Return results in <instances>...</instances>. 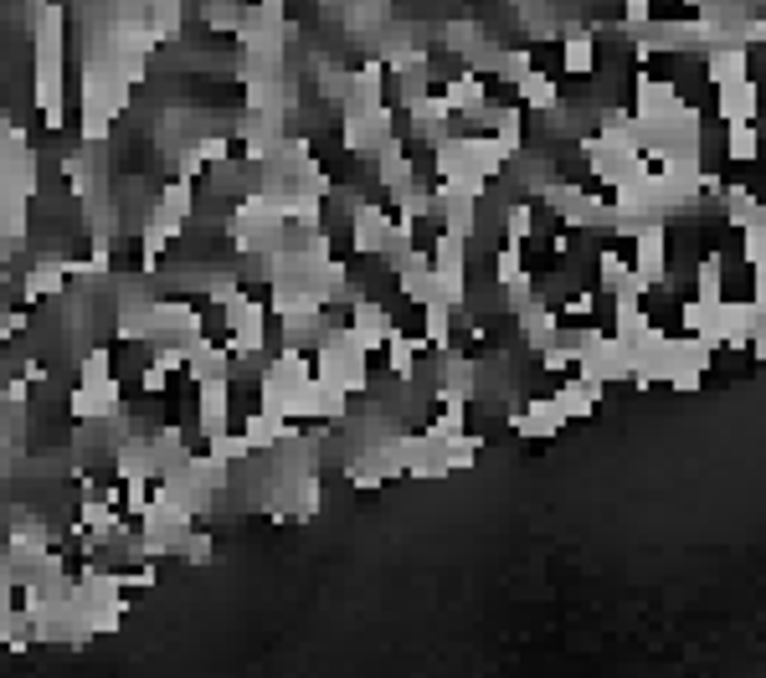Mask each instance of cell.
<instances>
[{
  "mask_svg": "<svg viewBox=\"0 0 766 678\" xmlns=\"http://www.w3.org/2000/svg\"><path fill=\"white\" fill-rule=\"evenodd\" d=\"M536 355H540V371H546V375H556V381H561V375H571V371H577V350L566 345V340H551V345H546V350H536Z\"/></svg>",
  "mask_w": 766,
  "mask_h": 678,
  "instance_id": "836d02e7",
  "label": "cell"
},
{
  "mask_svg": "<svg viewBox=\"0 0 766 678\" xmlns=\"http://www.w3.org/2000/svg\"><path fill=\"white\" fill-rule=\"evenodd\" d=\"M335 134L350 160H371L391 134H396V108L386 104V108H371V114H345V119L335 124Z\"/></svg>",
  "mask_w": 766,
  "mask_h": 678,
  "instance_id": "277c9868",
  "label": "cell"
},
{
  "mask_svg": "<svg viewBox=\"0 0 766 678\" xmlns=\"http://www.w3.org/2000/svg\"><path fill=\"white\" fill-rule=\"evenodd\" d=\"M108 375H114V350L94 345L78 360V381H108Z\"/></svg>",
  "mask_w": 766,
  "mask_h": 678,
  "instance_id": "8d00e7d4",
  "label": "cell"
},
{
  "mask_svg": "<svg viewBox=\"0 0 766 678\" xmlns=\"http://www.w3.org/2000/svg\"><path fill=\"white\" fill-rule=\"evenodd\" d=\"M504 242H536V200L514 196L504 206Z\"/></svg>",
  "mask_w": 766,
  "mask_h": 678,
  "instance_id": "f1b7e54d",
  "label": "cell"
},
{
  "mask_svg": "<svg viewBox=\"0 0 766 678\" xmlns=\"http://www.w3.org/2000/svg\"><path fill=\"white\" fill-rule=\"evenodd\" d=\"M597 288H602L607 298H648V288L638 283L632 263L618 247H602V253H597Z\"/></svg>",
  "mask_w": 766,
  "mask_h": 678,
  "instance_id": "9a60e30c",
  "label": "cell"
},
{
  "mask_svg": "<svg viewBox=\"0 0 766 678\" xmlns=\"http://www.w3.org/2000/svg\"><path fill=\"white\" fill-rule=\"evenodd\" d=\"M530 67H536V47H499V67H494V78L499 82H520L524 72H530Z\"/></svg>",
  "mask_w": 766,
  "mask_h": 678,
  "instance_id": "1f68e13d",
  "label": "cell"
},
{
  "mask_svg": "<svg viewBox=\"0 0 766 678\" xmlns=\"http://www.w3.org/2000/svg\"><path fill=\"white\" fill-rule=\"evenodd\" d=\"M381 350H386L391 381H412V375H418V355L428 350V340H422V334H406V330H391Z\"/></svg>",
  "mask_w": 766,
  "mask_h": 678,
  "instance_id": "7402d4cb",
  "label": "cell"
},
{
  "mask_svg": "<svg viewBox=\"0 0 766 678\" xmlns=\"http://www.w3.org/2000/svg\"><path fill=\"white\" fill-rule=\"evenodd\" d=\"M740 253H746V267H752V273H762L766 267V222L740 226Z\"/></svg>",
  "mask_w": 766,
  "mask_h": 678,
  "instance_id": "d590c367",
  "label": "cell"
},
{
  "mask_svg": "<svg viewBox=\"0 0 766 678\" xmlns=\"http://www.w3.org/2000/svg\"><path fill=\"white\" fill-rule=\"evenodd\" d=\"M695 298L699 304H720L726 298V253H705L695 263Z\"/></svg>",
  "mask_w": 766,
  "mask_h": 678,
  "instance_id": "d4e9b609",
  "label": "cell"
},
{
  "mask_svg": "<svg viewBox=\"0 0 766 678\" xmlns=\"http://www.w3.org/2000/svg\"><path fill=\"white\" fill-rule=\"evenodd\" d=\"M556 41H561V72H571V78H592L597 72V31L581 27V21H561Z\"/></svg>",
  "mask_w": 766,
  "mask_h": 678,
  "instance_id": "8fae6325",
  "label": "cell"
},
{
  "mask_svg": "<svg viewBox=\"0 0 766 678\" xmlns=\"http://www.w3.org/2000/svg\"><path fill=\"white\" fill-rule=\"evenodd\" d=\"M422 314V340H428V350H453V308L443 304V298H432V304L418 308Z\"/></svg>",
  "mask_w": 766,
  "mask_h": 678,
  "instance_id": "484cf974",
  "label": "cell"
},
{
  "mask_svg": "<svg viewBox=\"0 0 766 678\" xmlns=\"http://www.w3.org/2000/svg\"><path fill=\"white\" fill-rule=\"evenodd\" d=\"M212 556H216V540L206 530H196V524H190L186 540H180V560H186V566H212Z\"/></svg>",
  "mask_w": 766,
  "mask_h": 678,
  "instance_id": "e575fe53",
  "label": "cell"
},
{
  "mask_svg": "<svg viewBox=\"0 0 766 678\" xmlns=\"http://www.w3.org/2000/svg\"><path fill=\"white\" fill-rule=\"evenodd\" d=\"M237 432L247 438V448H253V452H273V448H283L288 438H298V432H294V416L263 412V406H257V412H247V422L237 426Z\"/></svg>",
  "mask_w": 766,
  "mask_h": 678,
  "instance_id": "ac0fdd59",
  "label": "cell"
},
{
  "mask_svg": "<svg viewBox=\"0 0 766 678\" xmlns=\"http://www.w3.org/2000/svg\"><path fill=\"white\" fill-rule=\"evenodd\" d=\"M602 381H587V375H561L556 381V406H561V416L566 422H577V416H592L597 406H602Z\"/></svg>",
  "mask_w": 766,
  "mask_h": 678,
  "instance_id": "e0dca14e",
  "label": "cell"
},
{
  "mask_svg": "<svg viewBox=\"0 0 766 678\" xmlns=\"http://www.w3.org/2000/svg\"><path fill=\"white\" fill-rule=\"evenodd\" d=\"M705 78L720 88L730 78H746V47H710L705 52Z\"/></svg>",
  "mask_w": 766,
  "mask_h": 678,
  "instance_id": "83f0119b",
  "label": "cell"
},
{
  "mask_svg": "<svg viewBox=\"0 0 766 678\" xmlns=\"http://www.w3.org/2000/svg\"><path fill=\"white\" fill-rule=\"evenodd\" d=\"M514 320H520V340H524L530 350H546L551 340H561V314H556V308L546 304L540 293L520 308V314H514Z\"/></svg>",
  "mask_w": 766,
  "mask_h": 678,
  "instance_id": "ffe728a7",
  "label": "cell"
},
{
  "mask_svg": "<svg viewBox=\"0 0 766 678\" xmlns=\"http://www.w3.org/2000/svg\"><path fill=\"white\" fill-rule=\"evenodd\" d=\"M72 416L78 422H104V416H119L124 412V386L119 375H108V381H78L68 396Z\"/></svg>",
  "mask_w": 766,
  "mask_h": 678,
  "instance_id": "9c48e42d",
  "label": "cell"
},
{
  "mask_svg": "<svg viewBox=\"0 0 766 678\" xmlns=\"http://www.w3.org/2000/svg\"><path fill=\"white\" fill-rule=\"evenodd\" d=\"M438 94L448 98V108H453L458 119H473V114L489 104V78H479L469 67H458L448 82H438Z\"/></svg>",
  "mask_w": 766,
  "mask_h": 678,
  "instance_id": "2e32d148",
  "label": "cell"
},
{
  "mask_svg": "<svg viewBox=\"0 0 766 678\" xmlns=\"http://www.w3.org/2000/svg\"><path fill=\"white\" fill-rule=\"evenodd\" d=\"M371 108H386V67H381V57H371L365 67L350 72V98L340 104V114H371Z\"/></svg>",
  "mask_w": 766,
  "mask_h": 678,
  "instance_id": "5bb4252c",
  "label": "cell"
},
{
  "mask_svg": "<svg viewBox=\"0 0 766 678\" xmlns=\"http://www.w3.org/2000/svg\"><path fill=\"white\" fill-rule=\"evenodd\" d=\"M674 108H679V82L674 78H654V72L632 78V124H664Z\"/></svg>",
  "mask_w": 766,
  "mask_h": 678,
  "instance_id": "ba28073f",
  "label": "cell"
},
{
  "mask_svg": "<svg viewBox=\"0 0 766 678\" xmlns=\"http://www.w3.org/2000/svg\"><path fill=\"white\" fill-rule=\"evenodd\" d=\"M489 31H484V21H473V16H458V21H448L443 27V47L448 52L458 57V62H469L473 52H479V47H489Z\"/></svg>",
  "mask_w": 766,
  "mask_h": 678,
  "instance_id": "cb8c5ba5",
  "label": "cell"
},
{
  "mask_svg": "<svg viewBox=\"0 0 766 678\" xmlns=\"http://www.w3.org/2000/svg\"><path fill=\"white\" fill-rule=\"evenodd\" d=\"M628 263H632V273H638V283H644L648 293L664 283V273H669V232H664L659 216L632 232V257Z\"/></svg>",
  "mask_w": 766,
  "mask_h": 678,
  "instance_id": "8992f818",
  "label": "cell"
},
{
  "mask_svg": "<svg viewBox=\"0 0 766 678\" xmlns=\"http://www.w3.org/2000/svg\"><path fill=\"white\" fill-rule=\"evenodd\" d=\"M232 426V381H196V432L216 438Z\"/></svg>",
  "mask_w": 766,
  "mask_h": 678,
  "instance_id": "4fadbf2b",
  "label": "cell"
},
{
  "mask_svg": "<svg viewBox=\"0 0 766 678\" xmlns=\"http://www.w3.org/2000/svg\"><path fill=\"white\" fill-rule=\"evenodd\" d=\"M247 6L253 0H206L202 6V21L212 37H237V27L247 21Z\"/></svg>",
  "mask_w": 766,
  "mask_h": 678,
  "instance_id": "4316f807",
  "label": "cell"
},
{
  "mask_svg": "<svg viewBox=\"0 0 766 678\" xmlns=\"http://www.w3.org/2000/svg\"><path fill=\"white\" fill-rule=\"evenodd\" d=\"M62 288H68V267H62V257H47L21 278V304L31 308L41 298H62Z\"/></svg>",
  "mask_w": 766,
  "mask_h": 678,
  "instance_id": "44dd1931",
  "label": "cell"
},
{
  "mask_svg": "<svg viewBox=\"0 0 766 678\" xmlns=\"http://www.w3.org/2000/svg\"><path fill=\"white\" fill-rule=\"evenodd\" d=\"M314 375L345 386L350 396H365V391H371V355L350 345L345 330H340V334H330V340L314 345Z\"/></svg>",
  "mask_w": 766,
  "mask_h": 678,
  "instance_id": "7a4b0ae2",
  "label": "cell"
},
{
  "mask_svg": "<svg viewBox=\"0 0 766 678\" xmlns=\"http://www.w3.org/2000/svg\"><path fill=\"white\" fill-rule=\"evenodd\" d=\"M654 21V0H622V31H644Z\"/></svg>",
  "mask_w": 766,
  "mask_h": 678,
  "instance_id": "74e56055",
  "label": "cell"
},
{
  "mask_svg": "<svg viewBox=\"0 0 766 678\" xmlns=\"http://www.w3.org/2000/svg\"><path fill=\"white\" fill-rule=\"evenodd\" d=\"M726 160L736 165L756 160V124H726Z\"/></svg>",
  "mask_w": 766,
  "mask_h": 678,
  "instance_id": "d6a6232c",
  "label": "cell"
},
{
  "mask_svg": "<svg viewBox=\"0 0 766 678\" xmlns=\"http://www.w3.org/2000/svg\"><path fill=\"white\" fill-rule=\"evenodd\" d=\"M715 114H720V124H756V82H752V72L715 88Z\"/></svg>",
  "mask_w": 766,
  "mask_h": 678,
  "instance_id": "d6986e66",
  "label": "cell"
},
{
  "mask_svg": "<svg viewBox=\"0 0 766 678\" xmlns=\"http://www.w3.org/2000/svg\"><path fill=\"white\" fill-rule=\"evenodd\" d=\"M720 196H726V222H730V226H752V222H762V200H756V190H752V186H726Z\"/></svg>",
  "mask_w": 766,
  "mask_h": 678,
  "instance_id": "f546056e",
  "label": "cell"
},
{
  "mask_svg": "<svg viewBox=\"0 0 766 678\" xmlns=\"http://www.w3.org/2000/svg\"><path fill=\"white\" fill-rule=\"evenodd\" d=\"M391 237H396L391 206H381V200H371V196H361L355 206H350V253L381 257L391 247Z\"/></svg>",
  "mask_w": 766,
  "mask_h": 678,
  "instance_id": "5b68a950",
  "label": "cell"
},
{
  "mask_svg": "<svg viewBox=\"0 0 766 678\" xmlns=\"http://www.w3.org/2000/svg\"><path fill=\"white\" fill-rule=\"evenodd\" d=\"M510 426L524 442H551L566 426V416H561V406H556V396H536V401H524V406H514Z\"/></svg>",
  "mask_w": 766,
  "mask_h": 678,
  "instance_id": "7c38bea8",
  "label": "cell"
},
{
  "mask_svg": "<svg viewBox=\"0 0 766 678\" xmlns=\"http://www.w3.org/2000/svg\"><path fill=\"white\" fill-rule=\"evenodd\" d=\"M514 104L530 108V114H551L556 104H561V88H556L551 72H540V67H530L520 82H514Z\"/></svg>",
  "mask_w": 766,
  "mask_h": 678,
  "instance_id": "603a6c76",
  "label": "cell"
},
{
  "mask_svg": "<svg viewBox=\"0 0 766 678\" xmlns=\"http://www.w3.org/2000/svg\"><path fill=\"white\" fill-rule=\"evenodd\" d=\"M438 401H473L479 396V360L463 355V350H443L438 355V391H432Z\"/></svg>",
  "mask_w": 766,
  "mask_h": 678,
  "instance_id": "30bf717a",
  "label": "cell"
},
{
  "mask_svg": "<svg viewBox=\"0 0 766 678\" xmlns=\"http://www.w3.org/2000/svg\"><path fill=\"white\" fill-rule=\"evenodd\" d=\"M479 452H484V438H479V432H469V426H463V432H458V438H448V442H443L448 473H453V468H473V463H479Z\"/></svg>",
  "mask_w": 766,
  "mask_h": 678,
  "instance_id": "4dcf8cb0",
  "label": "cell"
},
{
  "mask_svg": "<svg viewBox=\"0 0 766 678\" xmlns=\"http://www.w3.org/2000/svg\"><path fill=\"white\" fill-rule=\"evenodd\" d=\"M62 6H41L37 11V67H31V98H37V114L47 119V129H62V108H68V82H62Z\"/></svg>",
  "mask_w": 766,
  "mask_h": 678,
  "instance_id": "6da1fadb",
  "label": "cell"
},
{
  "mask_svg": "<svg viewBox=\"0 0 766 678\" xmlns=\"http://www.w3.org/2000/svg\"><path fill=\"white\" fill-rule=\"evenodd\" d=\"M710 355L715 350L695 334H664V350H659V381L674 391H699L705 371H710Z\"/></svg>",
  "mask_w": 766,
  "mask_h": 678,
  "instance_id": "3957f363",
  "label": "cell"
},
{
  "mask_svg": "<svg viewBox=\"0 0 766 678\" xmlns=\"http://www.w3.org/2000/svg\"><path fill=\"white\" fill-rule=\"evenodd\" d=\"M396 330V320H391V308L381 304V298H371V293H361V298H350V324H345V340L355 350H365V355H376L381 345H386V334Z\"/></svg>",
  "mask_w": 766,
  "mask_h": 678,
  "instance_id": "52a82bcc",
  "label": "cell"
}]
</instances>
